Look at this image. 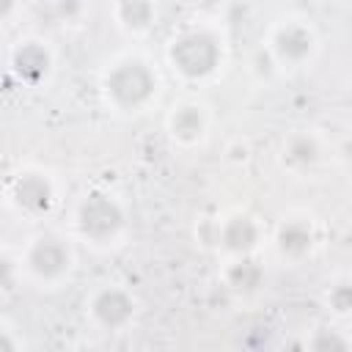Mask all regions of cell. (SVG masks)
<instances>
[{"mask_svg":"<svg viewBox=\"0 0 352 352\" xmlns=\"http://www.w3.org/2000/svg\"><path fill=\"white\" fill-rule=\"evenodd\" d=\"M165 80L160 66L138 50H124L110 55L96 77L99 102L107 113L118 118H138L157 107Z\"/></svg>","mask_w":352,"mask_h":352,"instance_id":"1","label":"cell"},{"mask_svg":"<svg viewBox=\"0 0 352 352\" xmlns=\"http://www.w3.org/2000/svg\"><path fill=\"white\" fill-rule=\"evenodd\" d=\"M162 58L168 72L184 85H206L214 82L228 66V36L220 22L192 19L176 28L165 47Z\"/></svg>","mask_w":352,"mask_h":352,"instance_id":"2","label":"cell"},{"mask_svg":"<svg viewBox=\"0 0 352 352\" xmlns=\"http://www.w3.org/2000/svg\"><path fill=\"white\" fill-rule=\"evenodd\" d=\"M129 226L132 217L126 201L104 184L85 187L72 201L66 217V231L74 236V242L96 253L118 250L129 236Z\"/></svg>","mask_w":352,"mask_h":352,"instance_id":"3","label":"cell"},{"mask_svg":"<svg viewBox=\"0 0 352 352\" xmlns=\"http://www.w3.org/2000/svg\"><path fill=\"white\" fill-rule=\"evenodd\" d=\"M22 280L38 292H58L77 272V242L69 231L38 228L16 248Z\"/></svg>","mask_w":352,"mask_h":352,"instance_id":"4","label":"cell"},{"mask_svg":"<svg viewBox=\"0 0 352 352\" xmlns=\"http://www.w3.org/2000/svg\"><path fill=\"white\" fill-rule=\"evenodd\" d=\"M261 50L278 74H300L316 63L322 52V33L311 16L289 11L267 25Z\"/></svg>","mask_w":352,"mask_h":352,"instance_id":"5","label":"cell"},{"mask_svg":"<svg viewBox=\"0 0 352 352\" xmlns=\"http://www.w3.org/2000/svg\"><path fill=\"white\" fill-rule=\"evenodd\" d=\"M63 201V190L58 176L36 162L16 165L8 170L3 182V204L22 223H44L50 220Z\"/></svg>","mask_w":352,"mask_h":352,"instance_id":"6","label":"cell"},{"mask_svg":"<svg viewBox=\"0 0 352 352\" xmlns=\"http://www.w3.org/2000/svg\"><path fill=\"white\" fill-rule=\"evenodd\" d=\"M201 242L209 250H214L220 261L248 258V256H258V250L267 245V228L258 214L234 206L220 212L214 220H206V231L201 234Z\"/></svg>","mask_w":352,"mask_h":352,"instance_id":"7","label":"cell"},{"mask_svg":"<svg viewBox=\"0 0 352 352\" xmlns=\"http://www.w3.org/2000/svg\"><path fill=\"white\" fill-rule=\"evenodd\" d=\"M82 316L91 330L102 336H121L135 327L140 316V300L129 286L118 280H102L85 292Z\"/></svg>","mask_w":352,"mask_h":352,"instance_id":"8","label":"cell"},{"mask_svg":"<svg viewBox=\"0 0 352 352\" xmlns=\"http://www.w3.org/2000/svg\"><path fill=\"white\" fill-rule=\"evenodd\" d=\"M322 223L308 209H286L275 217L272 228L267 231V245L280 264L300 267L311 261L322 248Z\"/></svg>","mask_w":352,"mask_h":352,"instance_id":"9","label":"cell"},{"mask_svg":"<svg viewBox=\"0 0 352 352\" xmlns=\"http://www.w3.org/2000/svg\"><path fill=\"white\" fill-rule=\"evenodd\" d=\"M58 52L38 33H19L6 50V77L25 91H41L55 80Z\"/></svg>","mask_w":352,"mask_h":352,"instance_id":"10","label":"cell"},{"mask_svg":"<svg viewBox=\"0 0 352 352\" xmlns=\"http://www.w3.org/2000/svg\"><path fill=\"white\" fill-rule=\"evenodd\" d=\"M214 129V107L198 94H184L170 102L162 116V132L179 151H195L206 146Z\"/></svg>","mask_w":352,"mask_h":352,"instance_id":"11","label":"cell"},{"mask_svg":"<svg viewBox=\"0 0 352 352\" xmlns=\"http://www.w3.org/2000/svg\"><path fill=\"white\" fill-rule=\"evenodd\" d=\"M278 168L292 179L314 176L327 160V140L316 129H292L278 143Z\"/></svg>","mask_w":352,"mask_h":352,"instance_id":"12","label":"cell"},{"mask_svg":"<svg viewBox=\"0 0 352 352\" xmlns=\"http://www.w3.org/2000/svg\"><path fill=\"white\" fill-rule=\"evenodd\" d=\"M160 0H110V22L129 41L148 38L160 25Z\"/></svg>","mask_w":352,"mask_h":352,"instance_id":"13","label":"cell"},{"mask_svg":"<svg viewBox=\"0 0 352 352\" xmlns=\"http://www.w3.org/2000/svg\"><path fill=\"white\" fill-rule=\"evenodd\" d=\"M319 302L330 319H336L341 324L352 322V272L349 270L333 272L319 292Z\"/></svg>","mask_w":352,"mask_h":352,"instance_id":"14","label":"cell"},{"mask_svg":"<svg viewBox=\"0 0 352 352\" xmlns=\"http://www.w3.org/2000/svg\"><path fill=\"white\" fill-rule=\"evenodd\" d=\"M302 346L316 349V352H344L352 349V333L341 327V322L330 319L324 324H316L311 330H305Z\"/></svg>","mask_w":352,"mask_h":352,"instance_id":"15","label":"cell"},{"mask_svg":"<svg viewBox=\"0 0 352 352\" xmlns=\"http://www.w3.org/2000/svg\"><path fill=\"white\" fill-rule=\"evenodd\" d=\"M223 280H226L231 289H239V292L256 289L258 280H261V267L256 264V256L223 261Z\"/></svg>","mask_w":352,"mask_h":352,"instance_id":"16","label":"cell"},{"mask_svg":"<svg viewBox=\"0 0 352 352\" xmlns=\"http://www.w3.org/2000/svg\"><path fill=\"white\" fill-rule=\"evenodd\" d=\"M195 19L204 22H220L231 6V0H184Z\"/></svg>","mask_w":352,"mask_h":352,"instance_id":"17","label":"cell"},{"mask_svg":"<svg viewBox=\"0 0 352 352\" xmlns=\"http://www.w3.org/2000/svg\"><path fill=\"white\" fill-rule=\"evenodd\" d=\"M28 341L22 336V327L14 324L8 316L0 319V352H25Z\"/></svg>","mask_w":352,"mask_h":352,"instance_id":"18","label":"cell"}]
</instances>
